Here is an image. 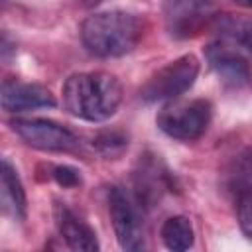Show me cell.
I'll return each instance as SVG.
<instances>
[{
  "instance_id": "6da1fadb",
  "label": "cell",
  "mask_w": 252,
  "mask_h": 252,
  "mask_svg": "<svg viewBox=\"0 0 252 252\" xmlns=\"http://www.w3.org/2000/svg\"><path fill=\"white\" fill-rule=\"evenodd\" d=\"M122 102L120 81L106 71L73 73L63 85V106L69 114L102 122L114 116Z\"/></svg>"
},
{
  "instance_id": "7a4b0ae2",
  "label": "cell",
  "mask_w": 252,
  "mask_h": 252,
  "mask_svg": "<svg viewBox=\"0 0 252 252\" xmlns=\"http://www.w3.org/2000/svg\"><path fill=\"white\" fill-rule=\"evenodd\" d=\"M81 41L94 57H122L142 37V22L124 10H106L89 16L81 24Z\"/></svg>"
},
{
  "instance_id": "3957f363",
  "label": "cell",
  "mask_w": 252,
  "mask_h": 252,
  "mask_svg": "<svg viewBox=\"0 0 252 252\" xmlns=\"http://www.w3.org/2000/svg\"><path fill=\"white\" fill-rule=\"evenodd\" d=\"M213 106L205 98L195 100H171L156 116L158 128L181 142H193L205 134L209 128Z\"/></svg>"
},
{
  "instance_id": "277c9868",
  "label": "cell",
  "mask_w": 252,
  "mask_h": 252,
  "mask_svg": "<svg viewBox=\"0 0 252 252\" xmlns=\"http://www.w3.org/2000/svg\"><path fill=\"white\" fill-rule=\"evenodd\" d=\"M161 14L171 37L189 39L213 26L220 12L217 0H165Z\"/></svg>"
},
{
  "instance_id": "5b68a950",
  "label": "cell",
  "mask_w": 252,
  "mask_h": 252,
  "mask_svg": "<svg viewBox=\"0 0 252 252\" xmlns=\"http://www.w3.org/2000/svg\"><path fill=\"white\" fill-rule=\"evenodd\" d=\"M199 75V59L195 55H181L156 71L146 85L140 89V98L144 102L175 100L179 94L189 91Z\"/></svg>"
},
{
  "instance_id": "8992f818",
  "label": "cell",
  "mask_w": 252,
  "mask_h": 252,
  "mask_svg": "<svg viewBox=\"0 0 252 252\" xmlns=\"http://www.w3.org/2000/svg\"><path fill=\"white\" fill-rule=\"evenodd\" d=\"M142 205L134 195L122 187L108 191V215L114 226L116 240L122 250L136 252L146 246V228L142 219Z\"/></svg>"
},
{
  "instance_id": "52a82bcc",
  "label": "cell",
  "mask_w": 252,
  "mask_h": 252,
  "mask_svg": "<svg viewBox=\"0 0 252 252\" xmlns=\"http://www.w3.org/2000/svg\"><path fill=\"white\" fill-rule=\"evenodd\" d=\"M10 128L28 146L41 152H71L79 144L69 128L47 118H14L10 120Z\"/></svg>"
},
{
  "instance_id": "ba28073f",
  "label": "cell",
  "mask_w": 252,
  "mask_h": 252,
  "mask_svg": "<svg viewBox=\"0 0 252 252\" xmlns=\"http://www.w3.org/2000/svg\"><path fill=\"white\" fill-rule=\"evenodd\" d=\"M2 108L6 112H26L33 108H53L57 104L49 89L35 83H22L16 79L2 81Z\"/></svg>"
},
{
  "instance_id": "9c48e42d",
  "label": "cell",
  "mask_w": 252,
  "mask_h": 252,
  "mask_svg": "<svg viewBox=\"0 0 252 252\" xmlns=\"http://www.w3.org/2000/svg\"><path fill=\"white\" fill-rule=\"evenodd\" d=\"M169 173L156 156H142L134 173V191L142 207H152L161 199V193L169 189Z\"/></svg>"
},
{
  "instance_id": "30bf717a",
  "label": "cell",
  "mask_w": 252,
  "mask_h": 252,
  "mask_svg": "<svg viewBox=\"0 0 252 252\" xmlns=\"http://www.w3.org/2000/svg\"><path fill=\"white\" fill-rule=\"evenodd\" d=\"M53 217H55V226L61 234V238L67 242L71 250H83V252H96L98 240L94 230L81 220L65 203H55L53 207Z\"/></svg>"
},
{
  "instance_id": "8fae6325",
  "label": "cell",
  "mask_w": 252,
  "mask_h": 252,
  "mask_svg": "<svg viewBox=\"0 0 252 252\" xmlns=\"http://www.w3.org/2000/svg\"><path fill=\"white\" fill-rule=\"evenodd\" d=\"M205 57L211 69L220 77L224 85L230 87H244L250 81V67L244 57L228 49L226 45L215 41L205 47Z\"/></svg>"
},
{
  "instance_id": "7c38bea8",
  "label": "cell",
  "mask_w": 252,
  "mask_h": 252,
  "mask_svg": "<svg viewBox=\"0 0 252 252\" xmlns=\"http://www.w3.org/2000/svg\"><path fill=\"white\" fill-rule=\"evenodd\" d=\"M0 203L2 211L16 220H24L28 213V199L24 185L18 177V171L8 159H2L0 167Z\"/></svg>"
},
{
  "instance_id": "4fadbf2b",
  "label": "cell",
  "mask_w": 252,
  "mask_h": 252,
  "mask_svg": "<svg viewBox=\"0 0 252 252\" xmlns=\"http://www.w3.org/2000/svg\"><path fill=\"white\" fill-rule=\"evenodd\" d=\"M159 234H161V240H163L165 248H169L173 252L189 250L193 246V240H195V232H193L191 220L187 217H183V215L169 217L161 224Z\"/></svg>"
},
{
  "instance_id": "5bb4252c",
  "label": "cell",
  "mask_w": 252,
  "mask_h": 252,
  "mask_svg": "<svg viewBox=\"0 0 252 252\" xmlns=\"http://www.w3.org/2000/svg\"><path fill=\"white\" fill-rule=\"evenodd\" d=\"M213 26L222 37L238 43L240 47H244L246 51L252 53V20L250 18L232 16V14H219Z\"/></svg>"
},
{
  "instance_id": "9a60e30c",
  "label": "cell",
  "mask_w": 252,
  "mask_h": 252,
  "mask_svg": "<svg viewBox=\"0 0 252 252\" xmlns=\"http://www.w3.org/2000/svg\"><path fill=\"white\" fill-rule=\"evenodd\" d=\"M128 136L118 130H104L93 138V148L102 156H118L126 150Z\"/></svg>"
},
{
  "instance_id": "2e32d148",
  "label": "cell",
  "mask_w": 252,
  "mask_h": 252,
  "mask_svg": "<svg viewBox=\"0 0 252 252\" xmlns=\"http://www.w3.org/2000/svg\"><path fill=\"white\" fill-rule=\"evenodd\" d=\"M236 215H238L240 230L244 232L246 238L252 240V183H248V185L238 189V195H236Z\"/></svg>"
},
{
  "instance_id": "e0dca14e",
  "label": "cell",
  "mask_w": 252,
  "mask_h": 252,
  "mask_svg": "<svg viewBox=\"0 0 252 252\" xmlns=\"http://www.w3.org/2000/svg\"><path fill=\"white\" fill-rule=\"evenodd\" d=\"M51 175L63 187H77V185H81V171L71 167V165H55Z\"/></svg>"
},
{
  "instance_id": "ac0fdd59",
  "label": "cell",
  "mask_w": 252,
  "mask_h": 252,
  "mask_svg": "<svg viewBox=\"0 0 252 252\" xmlns=\"http://www.w3.org/2000/svg\"><path fill=\"white\" fill-rule=\"evenodd\" d=\"M10 51H12L10 37H8V33L4 32V33H2V57H4V59H8V57H10Z\"/></svg>"
},
{
  "instance_id": "d6986e66",
  "label": "cell",
  "mask_w": 252,
  "mask_h": 252,
  "mask_svg": "<svg viewBox=\"0 0 252 252\" xmlns=\"http://www.w3.org/2000/svg\"><path fill=\"white\" fill-rule=\"evenodd\" d=\"M232 2H236L242 8H252V0H232Z\"/></svg>"
},
{
  "instance_id": "ffe728a7",
  "label": "cell",
  "mask_w": 252,
  "mask_h": 252,
  "mask_svg": "<svg viewBox=\"0 0 252 252\" xmlns=\"http://www.w3.org/2000/svg\"><path fill=\"white\" fill-rule=\"evenodd\" d=\"M79 4H83V6H96L98 2H102V0H77Z\"/></svg>"
}]
</instances>
